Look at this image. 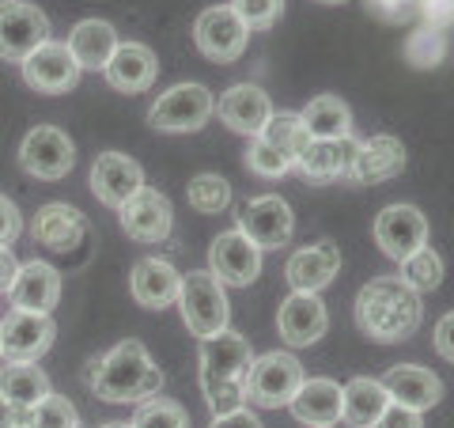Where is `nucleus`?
Segmentation results:
<instances>
[{
	"label": "nucleus",
	"instance_id": "obj_1",
	"mask_svg": "<svg viewBox=\"0 0 454 428\" xmlns=\"http://www.w3.org/2000/svg\"><path fill=\"white\" fill-rule=\"evenodd\" d=\"M424 322L420 296L409 289L402 277H375L356 292V326L364 337L379 345H397L409 341Z\"/></svg>",
	"mask_w": 454,
	"mask_h": 428
},
{
	"label": "nucleus",
	"instance_id": "obj_2",
	"mask_svg": "<svg viewBox=\"0 0 454 428\" xmlns=\"http://www.w3.org/2000/svg\"><path fill=\"white\" fill-rule=\"evenodd\" d=\"M254 349L243 334H235L231 326L212 337H201V368H197V379H201V394L212 409V417H223L231 409H243L247 402V372H250Z\"/></svg>",
	"mask_w": 454,
	"mask_h": 428
},
{
	"label": "nucleus",
	"instance_id": "obj_3",
	"mask_svg": "<svg viewBox=\"0 0 454 428\" xmlns=\"http://www.w3.org/2000/svg\"><path fill=\"white\" fill-rule=\"evenodd\" d=\"M98 402H133L140 406L145 398L163 391V372L145 349V341H118L110 353H103L95 379L88 383Z\"/></svg>",
	"mask_w": 454,
	"mask_h": 428
},
{
	"label": "nucleus",
	"instance_id": "obj_4",
	"mask_svg": "<svg viewBox=\"0 0 454 428\" xmlns=\"http://www.w3.org/2000/svg\"><path fill=\"white\" fill-rule=\"evenodd\" d=\"M178 311L182 322L190 326L193 337H212L231 326V304H227V289L208 273V269H190L182 273L178 289Z\"/></svg>",
	"mask_w": 454,
	"mask_h": 428
},
{
	"label": "nucleus",
	"instance_id": "obj_5",
	"mask_svg": "<svg viewBox=\"0 0 454 428\" xmlns=\"http://www.w3.org/2000/svg\"><path fill=\"white\" fill-rule=\"evenodd\" d=\"M303 364L295 361L288 349H277V353H262L250 361V372H247V402H254L258 409H280L288 406L295 391L303 387Z\"/></svg>",
	"mask_w": 454,
	"mask_h": 428
},
{
	"label": "nucleus",
	"instance_id": "obj_6",
	"mask_svg": "<svg viewBox=\"0 0 454 428\" xmlns=\"http://www.w3.org/2000/svg\"><path fill=\"white\" fill-rule=\"evenodd\" d=\"M216 114V99L205 83H175L148 110V125L160 133H197Z\"/></svg>",
	"mask_w": 454,
	"mask_h": 428
},
{
	"label": "nucleus",
	"instance_id": "obj_7",
	"mask_svg": "<svg viewBox=\"0 0 454 428\" xmlns=\"http://www.w3.org/2000/svg\"><path fill=\"white\" fill-rule=\"evenodd\" d=\"M50 16L31 0H0V61L23 65L42 42H50Z\"/></svg>",
	"mask_w": 454,
	"mask_h": 428
},
{
	"label": "nucleus",
	"instance_id": "obj_8",
	"mask_svg": "<svg viewBox=\"0 0 454 428\" xmlns=\"http://www.w3.org/2000/svg\"><path fill=\"white\" fill-rule=\"evenodd\" d=\"M20 167L38 182H57L76 167V145L73 137L57 125H35L20 140Z\"/></svg>",
	"mask_w": 454,
	"mask_h": 428
},
{
	"label": "nucleus",
	"instance_id": "obj_9",
	"mask_svg": "<svg viewBox=\"0 0 454 428\" xmlns=\"http://www.w3.org/2000/svg\"><path fill=\"white\" fill-rule=\"evenodd\" d=\"M193 42H197V50H201L208 61L231 65V61H239V57L247 53L250 31L227 4H212L193 20Z\"/></svg>",
	"mask_w": 454,
	"mask_h": 428
},
{
	"label": "nucleus",
	"instance_id": "obj_10",
	"mask_svg": "<svg viewBox=\"0 0 454 428\" xmlns=\"http://www.w3.org/2000/svg\"><path fill=\"white\" fill-rule=\"evenodd\" d=\"M375 242L390 262H405L409 254L428 247V217L417 205H387L375 217Z\"/></svg>",
	"mask_w": 454,
	"mask_h": 428
},
{
	"label": "nucleus",
	"instance_id": "obj_11",
	"mask_svg": "<svg viewBox=\"0 0 454 428\" xmlns=\"http://www.w3.org/2000/svg\"><path fill=\"white\" fill-rule=\"evenodd\" d=\"M208 273L216 277L223 289H247V284H254L262 273V250L254 247L239 227L220 232L208 247Z\"/></svg>",
	"mask_w": 454,
	"mask_h": 428
},
{
	"label": "nucleus",
	"instance_id": "obj_12",
	"mask_svg": "<svg viewBox=\"0 0 454 428\" xmlns=\"http://www.w3.org/2000/svg\"><path fill=\"white\" fill-rule=\"evenodd\" d=\"M20 68H23L27 88L38 91V95H65V91H73L80 83V76H83V68L76 65L73 50H68L65 42H53V38L42 42Z\"/></svg>",
	"mask_w": 454,
	"mask_h": 428
},
{
	"label": "nucleus",
	"instance_id": "obj_13",
	"mask_svg": "<svg viewBox=\"0 0 454 428\" xmlns=\"http://www.w3.org/2000/svg\"><path fill=\"white\" fill-rule=\"evenodd\" d=\"M239 232H243L258 250H277V247H288V239L295 232V217H292V205L277 194H262V197H250L243 217H239Z\"/></svg>",
	"mask_w": 454,
	"mask_h": 428
},
{
	"label": "nucleus",
	"instance_id": "obj_14",
	"mask_svg": "<svg viewBox=\"0 0 454 428\" xmlns=\"http://www.w3.org/2000/svg\"><path fill=\"white\" fill-rule=\"evenodd\" d=\"M145 190V167L125 152H103L91 163V194L106 209H121L133 194Z\"/></svg>",
	"mask_w": 454,
	"mask_h": 428
},
{
	"label": "nucleus",
	"instance_id": "obj_15",
	"mask_svg": "<svg viewBox=\"0 0 454 428\" xmlns=\"http://www.w3.org/2000/svg\"><path fill=\"white\" fill-rule=\"evenodd\" d=\"M31 235L38 247H46L53 254H73L76 247H83L91 235L88 217L76 209V205H65V202H50L35 212L31 220Z\"/></svg>",
	"mask_w": 454,
	"mask_h": 428
},
{
	"label": "nucleus",
	"instance_id": "obj_16",
	"mask_svg": "<svg viewBox=\"0 0 454 428\" xmlns=\"http://www.w3.org/2000/svg\"><path fill=\"white\" fill-rule=\"evenodd\" d=\"M57 337V322L50 315H31V311H8L0 322V356L4 361H38L50 353Z\"/></svg>",
	"mask_w": 454,
	"mask_h": 428
},
{
	"label": "nucleus",
	"instance_id": "obj_17",
	"mask_svg": "<svg viewBox=\"0 0 454 428\" xmlns=\"http://www.w3.org/2000/svg\"><path fill=\"white\" fill-rule=\"evenodd\" d=\"M118 220H121V232L137 242H163L170 235V227H175V209H170L167 194L145 186L118 209Z\"/></svg>",
	"mask_w": 454,
	"mask_h": 428
},
{
	"label": "nucleus",
	"instance_id": "obj_18",
	"mask_svg": "<svg viewBox=\"0 0 454 428\" xmlns=\"http://www.w3.org/2000/svg\"><path fill=\"white\" fill-rule=\"evenodd\" d=\"M216 114L220 122L227 125L231 133H243V137H262V130L273 118V99H269L258 83H235L216 99Z\"/></svg>",
	"mask_w": 454,
	"mask_h": 428
},
{
	"label": "nucleus",
	"instance_id": "obj_19",
	"mask_svg": "<svg viewBox=\"0 0 454 428\" xmlns=\"http://www.w3.org/2000/svg\"><path fill=\"white\" fill-rule=\"evenodd\" d=\"M340 273V250L333 239H318L310 247H300L284 266V281H288L292 292H310L318 296L325 284H333V277Z\"/></svg>",
	"mask_w": 454,
	"mask_h": 428
},
{
	"label": "nucleus",
	"instance_id": "obj_20",
	"mask_svg": "<svg viewBox=\"0 0 454 428\" xmlns=\"http://www.w3.org/2000/svg\"><path fill=\"white\" fill-rule=\"evenodd\" d=\"M277 330L288 349H307L330 330V315H325L322 296L292 292L277 311Z\"/></svg>",
	"mask_w": 454,
	"mask_h": 428
},
{
	"label": "nucleus",
	"instance_id": "obj_21",
	"mask_svg": "<svg viewBox=\"0 0 454 428\" xmlns=\"http://www.w3.org/2000/svg\"><path fill=\"white\" fill-rule=\"evenodd\" d=\"M409 163V152L397 137L390 133H375L356 145V160H352V170H348V182L356 186H375V182H390L405 170Z\"/></svg>",
	"mask_w": 454,
	"mask_h": 428
},
{
	"label": "nucleus",
	"instance_id": "obj_22",
	"mask_svg": "<svg viewBox=\"0 0 454 428\" xmlns=\"http://www.w3.org/2000/svg\"><path fill=\"white\" fill-rule=\"evenodd\" d=\"M12 311H31V315H53L57 299H61V273L50 262H23L16 281L8 289Z\"/></svg>",
	"mask_w": 454,
	"mask_h": 428
},
{
	"label": "nucleus",
	"instance_id": "obj_23",
	"mask_svg": "<svg viewBox=\"0 0 454 428\" xmlns=\"http://www.w3.org/2000/svg\"><path fill=\"white\" fill-rule=\"evenodd\" d=\"M103 76L114 91L140 95V91L152 88L155 76H160V57H155L152 46H145V42H118L110 65L103 68Z\"/></svg>",
	"mask_w": 454,
	"mask_h": 428
},
{
	"label": "nucleus",
	"instance_id": "obj_24",
	"mask_svg": "<svg viewBox=\"0 0 454 428\" xmlns=\"http://www.w3.org/2000/svg\"><path fill=\"white\" fill-rule=\"evenodd\" d=\"M379 383H382V391L390 394V402L409 406L417 413L439 406V398H443V383H439V376L428 372V368H420V364H394Z\"/></svg>",
	"mask_w": 454,
	"mask_h": 428
},
{
	"label": "nucleus",
	"instance_id": "obj_25",
	"mask_svg": "<svg viewBox=\"0 0 454 428\" xmlns=\"http://www.w3.org/2000/svg\"><path fill=\"white\" fill-rule=\"evenodd\" d=\"M178 289H182V273L167 258H140L129 273V292L148 311H163L167 304H175Z\"/></svg>",
	"mask_w": 454,
	"mask_h": 428
},
{
	"label": "nucleus",
	"instance_id": "obj_26",
	"mask_svg": "<svg viewBox=\"0 0 454 428\" xmlns=\"http://www.w3.org/2000/svg\"><path fill=\"white\" fill-rule=\"evenodd\" d=\"M352 160H356V140L352 137L310 140L307 152L295 160V170L307 182H337V178H348Z\"/></svg>",
	"mask_w": 454,
	"mask_h": 428
},
{
	"label": "nucleus",
	"instance_id": "obj_27",
	"mask_svg": "<svg viewBox=\"0 0 454 428\" xmlns=\"http://www.w3.org/2000/svg\"><path fill=\"white\" fill-rule=\"evenodd\" d=\"M65 46L73 50L83 73H103L114 50H118V31H114V23H106V20H80L73 31H68Z\"/></svg>",
	"mask_w": 454,
	"mask_h": 428
},
{
	"label": "nucleus",
	"instance_id": "obj_28",
	"mask_svg": "<svg viewBox=\"0 0 454 428\" xmlns=\"http://www.w3.org/2000/svg\"><path fill=\"white\" fill-rule=\"evenodd\" d=\"M292 417L310 428H333L340 421V383L333 379H303V387L295 391L288 402Z\"/></svg>",
	"mask_w": 454,
	"mask_h": 428
},
{
	"label": "nucleus",
	"instance_id": "obj_29",
	"mask_svg": "<svg viewBox=\"0 0 454 428\" xmlns=\"http://www.w3.org/2000/svg\"><path fill=\"white\" fill-rule=\"evenodd\" d=\"M387 406H390V394L382 391L379 379L356 376L340 387V421L348 428H372Z\"/></svg>",
	"mask_w": 454,
	"mask_h": 428
},
{
	"label": "nucleus",
	"instance_id": "obj_30",
	"mask_svg": "<svg viewBox=\"0 0 454 428\" xmlns=\"http://www.w3.org/2000/svg\"><path fill=\"white\" fill-rule=\"evenodd\" d=\"M46 394H53L50 379L35 361H4V368H0V398H8L23 409H35Z\"/></svg>",
	"mask_w": 454,
	"mask_h": 428
},
{
	"label": "nucleus",
	"instance_id": "obj_31",
	"mask_svg": "<svg viewBox=\"0 0 454 428\" xmlns=\"http://www.w3.org/2000/svg\"><path fill=\"white\" fill-rule=\"evenodd\" d=\"M300 118H303V125L310 130L315 140L352 137V110H348L345 99H337V95H315L300 110Z\"/></svg>",
	"mask_w": 454,
	"mask_h": 428
},
{
	"label": "nucleus",
	"instance_id": "obj_32",
	"mask_svg": "<svg viewBox=\"0 0 454 428\" xmlns=\"http://www.w3.org/2000/svg\"><path fill=\"white\" fill-rule=\"evenodd\" d=\"M262 140H265V145H273V148L284 155V160L295 167V160H300V155L307 152V145H310L315 137H310V130L303 125L300 114L280 110V114H273V118H269V125L262 130Z\"/></svg>",
	"mask_w": 454,
	"mask_h": 428
},
{
	"label": "nucleus",
	"instance_id": "obj_33",
	"mask_svg": "<svg viewBox=\"0 0 454 428\" xmlns=\"http://www.w3.org/2000/svg\"><path fill=\"white\" fill-rule=\"evenodd\" d=\"M397 266H402L397 269V277H402L417 296L435 292L439 284H443V258H439L432 247H420L417 254H409V258L397 262Z\"/></svg>",
	"mask_w": 454,
	"mask_h": 428
},
{
	"label": "nucleus",
	"instance_id": "obj_34",
	"mask_svg": "<svg viewBox=\"0 0 454 428\" xmlns=\"http://www.w3.org/2000/svg\"><path fill=\"white\" fill-rule=\"evenodd\" d=\"M133 428H190V417L175 398H163V394H152L137 406L133 413Z\"/></svg>",
	"mask_w": 454,
	"mask_h": 428
},
{
	"label": "nucleus",
	"instance_id": "obj_35",
	"mask_svg": "<svg viewBox=\"0 0 454 428\" xmlns=\"http://www.w3.org/2000/svg\"><path fill=\"white\" fill-rule=\"evenodd\" d=\"M190 205L197 212H208V217H216V212H223L227 205H231V182H227L223 175H197L190 182Z\"/></svg>",
	"mask_w": 454,
	"mask_h": 428
},
{
	"label": "nucleus",
	"instance_id": "obj_36",
	"mask_svg": "<svg viewBox=\"0 0 454 428\" xmlns=\"http://www.w3.org/2000/svg\"><path fill=\"white\" fill-rule=\"evenodd\" d=\"M31 428H80V413L73 406V398L65 394H46L31 409Z\"/></svg>",
	"mask_w": 454,
	"mask_h": 428
},
{
	"label": "nucleus",
	"instance_id": "obj_37",
	"mask_svg": "<svg viewBox=\"0 0 454 428\" xmlns=\"http://www.w3.org/2000/svg\"><path fill=\"white\" fill-rule=\"evenodd\" d=\"M405 53L417 68H435L447 57V38H443V31H435V27H420V31L409 35Z\"/></svg>",
	"mask_w": 454,
	"mask_h": 428
},
{
	"label": "nucleus",
	"instance_id": "obj_38",
	"mask_svg": "<svg viewBox=\"0 0 454 428\" xmlns=\"http://www.w3.org/2000/svg\"><path fill=\"white\" fill-rule=\"evenodd\" d=\"M227 8H231L239 20H243L247 31H269V27L280 20L284 0H231Z\"/></svg>",
	"mask_w": 454,
	"mask_h": 428
},
{
	"label": "nucleus",
	"instance_id": "obj_39",
	"mask_svg": "<svg viewBox=\"0 0 454 428\" xmlns=\"http://www.w3.org/2000/svg\"><path fill=\"white\" fill-rule=\"evenodd\" d=\"M247 167L254 170V175H262V178H280V175H288V170H292V163L284 160V155H280L273 145H265L262 137L250 140V148H247Z\"/></svg>",
	"mask_w": 454,
	"mask_h": 428
},
{
	"label": "nucleus",
	"instance_id": "obj_40",
	"mask_svg": "<svg viewBox=\"0 0 454 428\" xmlns=\"http://www.w3.org/2000/svg\"><path fill=\"white\" fill-rule=\"evenodd\" d=\"M372 428H424V413L390 402L387 409H382V417H379Z\"/></svg>",
	"mask_w": 454,
	"mask_h": 428
},
{
	"label": "nucleus",
	"instance_id": "obj_41",
	"mask_svg": "<svg viewBox=\"0 0 454 428\" xmlns=\"http://www.w3.org/2000/svg\"><path fill=\"white\" fill-rule=\"evenodd\" d=\"M23 232V217H20V209L12 197L0 194V247H8V242H16Z\"/></svg>",
	"mask_w": 454,
	"mask_h": 428
},
{
	"label": "nucleus",
	"instance_id": "obj_42",
	"mask_svg": "<svg viewBox=\"0 0 454 428\" xmlns=\"http://www.w3.org/2000/svg\"><path fill=\"white\" fill-rule=\"evenodd\" d=\"M420 20H424V27L447 31V27L454 23V0H424V4H420Z\"/></svg>",
	"mask_w": 454,
	"mask_h": 428
},
{
	"label": "nucleus",
	"instance_id": "obj_43",
	"mask_svg": "<svg viewBox=\"0 0 454 428\" xmlns=\"http://www.w3.org/2000/svg\"><path fill=\"white\" fill-rule=\"evenodd\" d=\"M367 12L379 20H387V23H405L409 16H417L405 0H367Z\"/></svg>",
	"mask_w": 454,
	"mask_h": 428
},
{
	"label": "nucleus",
	"instance_id": "obj_44",
	"mask_svg": "<svg viewBox=\"0 0 454 428\" xmlns=\"http://www.w3.org/2000/svg\"><path fill=\"white\" fill-rule=\"evenodd\" d=\"M208 428H265L258 421V413H250L247 406L243 409H231V413H223V417H212Z\"/></svg>",
	"mask_w": 454,
	"mask_h": 428
},
{
	"label": "nucleus",
	"instance_id": "obj_45",
	"mask_svg": "<svg viewBox=\"0 0 454 428\" xmlns=\"http://www.w3.org/2000/svg\"><path fill=\"white\" fill-rule=\"evenodd\" d=\"M435 353L454 364V311L439 319V326H435Z\"/></svg>",
	"mask_w": 454,
	"mask_h": 428
},
{
	"label": "nucleus",
	"instance_id": "obj_46",
	"mask_svg": "<svg viewBox=\"0 0 454 428\" xmlns=\"http://www.w3.org/2000/svg\"><path fill=\"white\" fill-rule=\"evenodd\" d=\"M0 428H31V409L0 398Z\"/></svg>",
	"mask_w": 454,
	"mask_h": 428
},
{
	"label": "nucleus",
	"instance_id": "obj_47",
	"mask_svg": "<svg viewBox=\"0 0 454 428\" xmlns=\"http://www.w3.org/2000/svg\"><path fill=\"white\" fill-rule=\"evenodd\" d=\"M20 266H23V262H16V254H12L8 247H0V292L12 289V281H16Z\"/></svg>",
	"mask_w": 454,
	"mask_h": 428
},
{
	"label": "nucleus",
	"instance_id": "obj_48",
	"mask_svg": "<svg viewBox=\"0 0 454 428\" xmlns=\"http://www.w3.org/2000/svg\"><path fill=\"white\" fill-rule=\"evenodd\" d=\"M315 4H325V8H337V4H348V0H315Z\"/></svg>",
	"mask_w": 454,
	"mask_h": 428
},
{
	"label": "nucleus",
	"instance_id": "obj_49",
	"mask_svg": "<svg viewBox=\"0 0 454 428\" xmlns=\"http://www.w3.org/2000/svg\"><path fill=\"white\" fill-rule=\"evenodd\" d=\"M98 428H133V424H121V421H106V424H98Z\"/></svg>",
	"mask_w": 454,
	"mask_h": 428
},
{
	"label": "nucleus",
	"instance_id": "obj_50",
	"mask_svg": "<svg viewBox=\"0 0 454 428\" xmlns=\"http://www.w3.org/2000/svg\"><path fill=\"white\" fill-rule=\"evenodd\" d=\"M405 4H409V8H413V12H417V16H420V4H424V0H405Z\"/></svg>",
	"mask_w": 454,
	"mask_h": 428
}]
</instances>
